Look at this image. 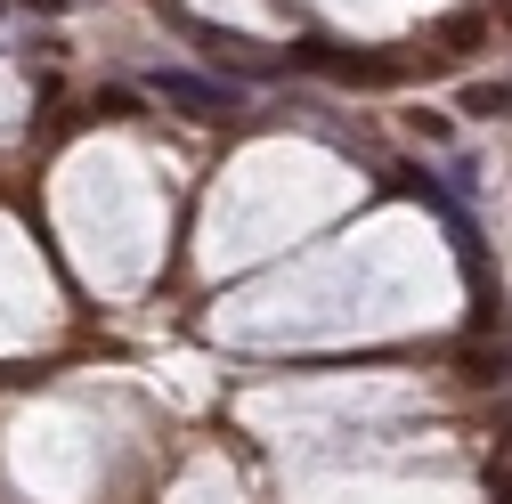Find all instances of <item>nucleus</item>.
<instances>
[{"label": "nucleus", "instance_id": "obj_1", "mask_svg": "<svg viewBox=\"0 0 512 504\" xmlns=\"http://www.w3.org/2000/svg\"><path fill=\"white\" fill-rule=\"evenodd\" d=\"M301 57H309V66H326L334 82H350V90H391L399 82L391 57H358V49H326V41H301Z\"/></svg>", "mask_w": 512, "mask_h": 504}, {"label": "nucleus", "instance_id": "obj_2", "mask_svg": "<svg viewBox=\"0 0 512 504\" xmlns=\"http://www.w3.org/2000/svg\"><path fill=\"white\" fill-rule=\"evenodd\" d=\"M147 90H155L163 106H179V114H204V122L236 114V90H220V82H204V74H155Z\"/></svg>", "mask_w": 512, "mask_h": 504}, {"label": "nucleus", "instance_id": "obj_3", "mask_svg": "<svg viewBox=\"0 0 512 504\" xmlns=\"http://www.w3.org/2000/svg\"><path fill=\"white\" fill-rule=\"evenodd\" d=\"M431 41H439V57H472V49L488 41V17H480V9H464V17H439V25H431Z\"/></svg>", "mask_w": 512, "mask_h": 504}, {"label": "nucleus", "instance_id": "obj_4", "mask_svg": "<svg viewBox=\"0 0 512 504\" xmlns=\"http://www.w3.org/2000/svg\"><path fill=\"white\" fill-rule=\"evenodd\" d=\"M196 41H204V49L220 57V66H228V57H236V66H244V74H269V57H261V49H252L244 33H220V25H196Z\"/></svg>", "mask_w": 512, "mask_h": 504}, {"label": "nucleus", "instance_id": "obj_5", "mask_svg": "<svg viewBox=\"0 0 512 504\" xmlns=\"http://www.w3.org/2000/svg\"><path fill=\"white\" fill-rule=\"evenodd\" d=\"M464 114H512V90L504 82H472L464 90Z\"/></svg>", "mask_w": 512, "mask_h": 504}, {"label": "nucleus", "instance_id": "obj_6", "mask_svg": "<svg viewBox=\"0 0 512 504\" xmlns=\"http://www.w3.org/2000/svg\"><path fill=\"white\" fill-rule=\"evenodd\" d=\"M488 496H496V504H512V472H488Z\"/></svg>", "mask_w": 512, "mask_h": 504}, {"label": "nucleus", "instance_id": "obj_7", "mask_svg": "<svg viewBox=\"0 0 512 504\" xmlns=\"http://www.w3.org/2000/svg\"><path fill=\"white\" fill-rule=\"evenodd\" d=\"M25 9H41V17H57V9H66V0H25Z\"/></svg>", "mask_w": 512, "mask_h": 504}, {"label": "nucleus", "instance_id": "obj_8", "mask_svg": "<svg viewBox=\"0 0 512 504\" xmlns=\"http://www.w3.org/2000/svg\"><path fill=\"white\" fill-rule=\"evenodd\" d=\"M496 9H504V17H512V0H496Z\"/></svg>", "mask_w": 512, "mask_h": 504}]
</instances>
